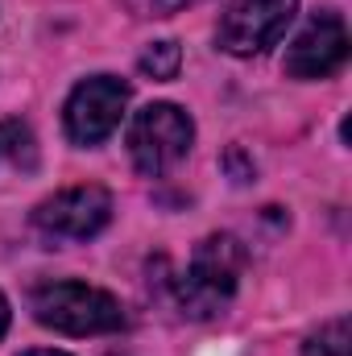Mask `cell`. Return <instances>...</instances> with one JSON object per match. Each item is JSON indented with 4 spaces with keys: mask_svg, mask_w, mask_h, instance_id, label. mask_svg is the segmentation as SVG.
<instances>
[{
    "mask_svg": "<svg viewBox=\"0 0 352 356\" xmlns=\"http://www.w3.org/2000/svg\"><path fill=\"white\" fill-rule=\"evenodd\" d=\"M352 340H349V319L336 315L328 323H319V332H311L303 340V356H349Z\"/></svg>",
    "mask_w": 352,
    "mask_h": 356,
    "instance_id": "9c48e42d",
    "label": "cell"
},
{
    "mask_svg": "<svg viewBox=\"0 0 352 356\" xmlns=\"http://www.w3.org/2000/svg\"><path fill=\"white\" fill-rule=\"evenodd\" d=\"M25 356H67V353H54V348H33V353H25Z\"/></svg>",
    "mask_w": 352,
    "mask_h": 356,
    "instance_id": "4fadbf2b",
    "label": "cell"
},
{
    "mask_svg": "<svg viewBox=\"0 0 352 356\" xmlns=\"http://www.w3.org/2000/svg\"><path fill=\"white\" fill-rule=\"evenodd\" d=\"M129 108V83H120L116 75H91L67 99V137L75 145H99L125 116Z\"/></svg>",
    "mask_w": 352,
    "mask_h": 356,
    "instance_id": "8992f818",
    "label": "cell"
},
{
    "mask_svg": "<svg viewBox=\"0 0 352 356\" xmlns=\"http://www.w3.org/2000/svg\"><path fill=\"white\" fill-rule=\"evenodd\" d=\"M191 141H195V124H191V116L178 104H150V108H141L129 120V133H125L129 158H133V166L145 178H158V175H166L170 166H178L186 158Z\"/></svg>",
    "mask_w": 352,
    "mask_h": 356,
    "instance_id": "3957f363",
    "label": "cell"
},
{
    "mask_svg": "<svg viewBox=\"0 0 352 356\" xmlns=\"http://www.w3.org/2000/svg\"><path fill=\"white\" fill-rule=\"evenodd\" d=\"M294 8H298V0H232L228 13L220 17L216 42H220V50H228L237 58L265 54L286 33Z\"/></svg>",
    "mask_w": 352,
    "mask_h": 356,
    "instance_id": "5b68a950",
    "label": "cell"
},
{
    "mask_svg": "<svg viewBox=\"0 0 352 356\" xmlns=\"http://www.w3.org/2000/svg\"><path fill=\"white\" fill-rule=\"evenodd\" d=\"M241 273H245V249H241L237 236L216 232V236L199 241L186 269H182V277L175 282L182 315H191V319L220 315L232 302V294L241 286Z\"/></svg>",
    "mask_w": 352,
    "mask_h": 356,
    "instance_id": "6da1fadb",
    "label": "cell"
},
{
    "mask_svg": "<svg viewBox=\"0 0 352 356\" xmlns=\"http://www.w3.org/2000/svg\"><path fill=\"white\" fill-rule=\"evenodd\" d=\"M8 332V302H4V294H0V336Z\"/></svg>",
    "mask_w": 352,
    "mask_h": 356,
    "instance_id": "7c38bea8",
    "label": "cell"
},
{
    "mask_svg": "<svg viewBox=\"0 0 352 356\" xmlns=\"http://www.w3.org/2000/svg\"><path fill=\"white\" fill-rule=\"evenodd\" d=\"M29 311L42 327L63 336H104L125 327V307L88 282H46L29 294Z\"/></svg>",
    "mask_w": 352,
    "mask_h": 356,
    "instance_id": "7a4b0ae2",
    "label": "cell"
},
{
    "mask_svg": "<svg viewBox=\"0 0 352 356\" xmlns=\"http://www.w3.org/2000/svg\"><path fill=\"white\" fill-rule=\"evenodd\" d=\"M133 17H170L178 8H186V4H195V0H120Z\"/></svg>",
    "mask_w": 352,
    "mask_h": 356,
    "instance_id": "8fae6325",
    "label": "cell"
},
{
    "mask_svg": "<svg viewBox=\"0 0 352 356\" xmlns=\"http://www.w3.org/2000/svg\"><path fill=\"white\" fill-rule=\"evenodd\" d=\"M349 63V25L340 13H315L286 50L290 79H328Z\"/></svg>",
    "mask_w": 352,
    "mask_h": 356,
    "instance_id": "52a82bcc",
    "label": "cell"
},
{
    "mask_svg": "<svg viewBox=\"0 0 352 356\" xmlns=\"http://www.w3.org/2000/svg\"><path fill=\"white\" fill-rule=\"evenodd\" d=\"M178 67H182V50H178V42H154V46L141 54V71L154 75V79H175Z\"/></svg>",
    "mask_w": 352,
    "mask_h": 356,
    "instance_id": "30bf717a",
    "label": "cell"
},
{
    "mask_svg": "<svg viewBox=\"0 0 352 356\" xmlns=\"http://www.w3.org/2000/svg\"><path fill=\"white\" fill-rule=\"evenodd\" d=\"M0 166H17V170H33L38 166V145H33L29 124L0 120Z\"/></svg>",
    "mask_w": 352,
    "mask_h": 356,
    "instance_id": "ba28073f",
    "label": "cell"
},
{
    "mask_svg": "<svg viewBox=\"0 0 352 356\" xmlns=\"http://www.w3.org/2000/svg\"><path fill=\"white\" fill-rule=\"evenodd\" d=\"M112 220V195L104 186H67L50 199L38 203L33 211V228L46 241H91L95 232H104Z\"/></svg>",
    "mask_w": 352,
    "mask_h": 356,
    "instance_id": "277c9868",
    "label": "cell"
}]
</instances>
